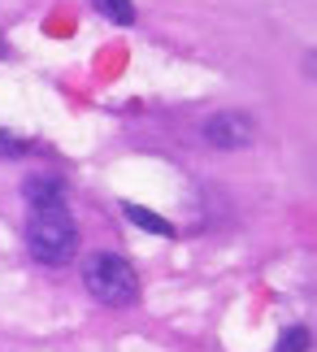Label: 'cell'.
<instances>
[{
	"label": "cell",
	"mask_w": 317,
	"mask_h": 352,
	"mask_svg": "<svg viewBox=\"0 0 317 352\" xmlns=\"http://www.w3.org/2000/svg\"><path fill=\"white\" fill-rule=\"evenodd\" d=\"M22 196L31 205L26 218V252L39 265H65L78 252V226L65 205V183L57 174H35L22 183Z\"/></svg>",
	"instance_id": "1"
},
{
	"label": "cell",
	"mask_w": 317,
	"mask_h": 352,
	"mask_svg": "<svg viewBox=\"0 0 317 352\" xmlns=\"http://www.w3.org/2000/svg\"><path fill=\"white\" fill-rule=\"evenodd\" d=\"M83 278H87V292L96 296L100 305H135L140 300V274H135V265L127 256L118 252H96L87 270H83Z\"/></svg>",
	"instance_id": "2"
},
{
	"label": "cell",
	"mask_w": 317,
	"mask_h": 352,
	"mask_svg": "<svg viewBox=\"0 0 317 352\" xmlns=\"http://www.w3.org/2000/svg\"><path fill=\"white\" fill-rule=\"evenodd\" d=\"M204 140H209L213 148H248L256 140V122L248 113H235V109L213 113L209 122H204Z\"/></svg>",
	"instance_id": "3"
},
{
	"label": "cell",
	"mask_w": 317,
	"mask_h": 352,
	"mask_svg": "<svg viewBox=\"0 0 317 352\" xmlns=\"http://www.w3.org/2000/svg\"><path fill=\"white\" fill-rule=\"evenodd\" d=\"M122 213H127V222H135V226H144V231H153V235H165V239L174 235V226L165 222V218H157V213H148L144 205H122Z\"/></svg>",
	"instance_id": "4"
},
{
	"label": "cell",
	"mask_w": 317,
	"mask_h": 352,
	"mask_svg": "<svg viewBox=\"0 0 317 352\" xmlns=\"http://www.w3.org/2000/svg\"><path fill=\"white\" fill-rule=\"evenodd\" d=\"M91 5L100 9L109 22H118V26H131L135 22V5H131V0H91Z\"/></svg>",
	"instance_id": "5"
},
{
	"label": "cell",
	"mask_w": 317,
	"mask_h": 352,
	"mask_svg": "<svg viewBox=\"0 0 317 352\" xmlns=\"http://www.w3.org/2000/svg\"><path fill=\"white\" fill-rule=\"evenodd\" d=\"M309 344H313L309 327H287L283 340H278V352H309Z\"/></svg>",
	"instance_id": "6"
},
{
	"label": "cell",
	"mask_w": 317,
	"mask_h": 352,
	"mask_svg": "<svg viewBox=\"0 0 317 352\" xmlns=\"http://www.w3.org/2000/svg\"><path fill=\"white\" fill-rule=\"evenodd\" d=\"M31 153V144L18 140V135H9V131H0V157H26Z\"/></svg>",
	"instance_id": "7"
},
{
	"label": "cell",
	"mask_w": 317,
	"mask_h": 352,
	"mask_svg": "<svg viewBox=\"0 0 317 352\" xmlns=\"http://www.w3.org/2000/svg\"><path fill=\"white\" fill-rule=\"evenodd\" d=\"M5 52H9V44H5V39H0V57H5Z\"/></svg>",
	"instance_id": "8"
}]
</instances>
